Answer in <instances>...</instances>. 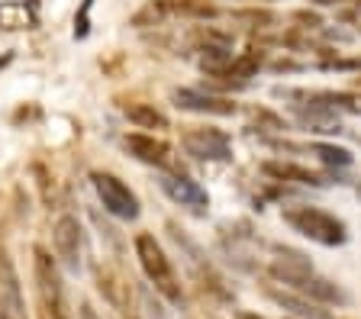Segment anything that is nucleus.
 Segmentation results:
<instances>
[{
  "instance_id": "f257e3e1",
  "label": "nucleus",
  "mask_w": 361,
  "mask_h": 319,
  "mask_svg": "<svg viewBox=\"0 0 361 319\" xmlns=\"http://www.w3.org/2000/svg\"><path fill=\"white\" fill-rule=\"evenodd\" d=\"M133 249H135V258H139V268H142V274L149 277L152 287L165 296L168 304L184 306L180 281H178V274H174V268H171V258H168L165 249L158 245V239L152 236V232H139L135 242H133Z\"/></svg>"
},
{
  "instance_id": "f8f14e48",
  "label": "nucleus",
  "mask_w": 361,
  "mask_h": 319,
  "mask_svg": "<svg viewBox=\"0 0 361 319\" xmlns=\"http://www.w3.org/2000/svg\"><path fill=\"white\" fill-rule=\"evenodd\" d=\"M262 171L268 177H278V181H293V184H310V187H326V184H336L332 175H319V171H310L303 165H290V161H264Z\"/></svg>"
},
{
  "instance_id": "6e6552de",
  "label": "nucleus",
  "mask_w": 361,
  "mask_h": 319,
  "mask_svg": "<svg viewBox=\"0 0 361 319\" xmlns=\"http://www.w3.org/2000/svg\"><path fill=\"white\" fill-rule=\"evenodd\" d=\"M174 106L188 110V113H203V116H233L239 106L229 97H216L210 91H194V87H178L171 94Z\"/></svg>"
},
{
  "instance_id": "a211bd4d",
  "label": "nucleus",
  "mask_w": 361,
  "mask_h": 319,
  "mask_svg": "<svg viewBox=\"0 0 361 319\" xmlns=\"http://www.w3.org/2000/svg\"><path fill=\"white\" fill-rule=\"evenodd\" d=\"M90 7H94V0H84L81 13L75 16V39H84L90 32Z\"/></svg>"
},
{
  "instance_id": "20e7f679",
  "label": "nucleus",
  "mask_w": 361,
  "mask_h": 319,
  "mask_svg": "<svg viewBox=\"0 0 361 319\" xmlns=\"http://www.w3.org/2000/svg\"><path fill=\"white\" fill-rule=\"evenodd\" d=\"M90 184H94L100 204H104V210L110 213V216L126 220V223L139 220L142 204H139V197L133 194V187H129L126 181H120V177L110 175V171H90Z\"/></svg>"
},
{
  "instance_id": "ddd939ff",
  "label": "nucleus",
  "mask_w": 361,
  "mask_h": 319,
  "mask_svg": "<svg viewBox=\"0 0 361 319\" xmlns=\"http://www.w3.org/2000/svg\"><path fill=\"white\" fill-rule=\"evenodd\" d=\"M123 116L139 130H168V116L161 110H155L152 104H126Z\"/></svg>"
},
{
  "instance_id": "4468645a",
  "label": "nucleus",
  "mask_w": 361,
  "mask_h": 319,
  "mask_svg": "<svg viewBox=\"0 0 361 319\" xmlns=\"http://www.w3.org/2000/svg\"><path fill=\"white\" fill-rule=\"evenodd\" d=\"M310 152L323 161V165H329V168H348V165H352V152H348V149H342V145L313 142V145H310Z\"/></svg>"
},
{
  "instance_id": "7ed1b4c3",
  "label": "nucleus",
  "mask_w": 361,
  "mask_h": 319,
  "mask_svg": "<svg viewBox=\"0 0 361 319\" xmlns=\"http://www.w3.org/2000/svg\"><path fill=\"white\" fill-rule=\"evenodd\" d=\"M32 274H36V287L42 296V306L49 310L52 319H71L68 316V300H65V284H61L59 258H52L42 245L32 249Z\"/></svg>"
},
{
  "instance_id": "f03ea898",
  "label": "nucleus",
  "mask_w": 361,
  "mask_h": 319,
  "mask_svg": "<svg viewBox=\"0 0 361 319\" xmlns=\"http://www.w3.org/2000/svg\"><path fill=\"white\" fill-rule=\"evenodd\" d=\"M284 223L307 236L310 242L326 245V249H338L348 242V226L338 216L319 210V206H284Z\"/></svg>"
},
{
  "instance_id": "0eeeda50",
  "label": "nucleus",
  "mask_w": 361,
  "mask_h": 319,
  "mask_svg": "<svg viewBox=\"0 0 361 319\" xmlns=\"http://www.w3.org/2000/svg\"><path fill=\"white\" fill-rule=\"evenodd\" d=\"M184 152L197 161H229L233 158V142L223 130H190L180 136Z\"/></svg>"
},
{
  "instance_id": "423d86ee",
  "label": "nucleus",
  "mask_w": 361,
  "mask_h": 319,
  "mask_svg": "<svg viewBox=\"0 0 361 319\" xmlns=\"http://www.w3.org/2000/svg\"><path fill=\"white\" fill-rule=\"evenodd\" d=\"M287 287H290L293 294H300V296H307L313 304H323V306H348L352 304V294H348L345 287H338V284L329 281V277H319L316 271L290 277Z\"/></svg>"
},
{
  "instance_id": "1a4fd4ad",
  "label": "nucleus",
  "mask_w": 361,
  "mask_h": 319,
  "mask_svg": "<svg viewBox=\"0 0 361 319\" xmlns=\"http://www.w3.org/2000/svg\"><path fill=\"white\" fill-rule=\"evenodd\" d=\"M158 187L165 190L178 206H188V210H194V213H207V206H210L207 190H203L197 181L184 177V175H165L161 181H158Z\"/></svg>"
},
{
  "instance_id": "f3484780",
  "label": "nucleus",
  "mask_w": 361,
  "mask_h": 319,
  "mask_svg": "<svg viewBox=\"0 0 361 319\" xmlns=\"http://www.w3.org/2000/svg\"><path fill=\"white\" fill-rule=\"evenodd\" d=\"M233 20L235 23H252V26H268L274 23V13L271 10H233Z\"/></svg>"
},
{
  "instance_id": "2eb2a0df",
  "label": "nucleus",
  "mask_w": 361,
  "mask_h": 319,
  "mask_svg": "<svg viewBox=\"0 0 361 319\" xmlns=\"http://www.w3.org/2000/svg\"><path fill=\"white\" fill-rule=\"evenodd\" d=\"M0 26L4 30H30V26H36V16L26 13V7L23 4H4L0 7Z\"/></svg>"
},
{
  "instance_id": "4be33fe9",
  "label": "nucleus",
  "mask_w": 361,
  "mask_h": 319,
  "mask_svg": "<svg viewBox=\"0 0 361 319\" xmlns=\"http://www.w3.org/2000/svg\"><path fill=\"white\" fill-rule=\"evenodd\" d=\"M239 319H264V316H258V313H239Z\"/></svg>"
},
{
  "instance_id": "9d476101",
  "label": "nucleus",
  "mask_w": 361,
  "mask_h": 319,
  "mask_svg": "<svg viewBox=\"0 0 361 319\" xmlns=\"http://www.w3.org/2000/svg\"><path fill=\"white\" fill-rule=\"evenodd\" d=\"M126 152L133 155L135 161L142 165H155V168H165L171 161V145L165 139H155V136H145V132H133V136L123 139Z\"/></svg>"
},
{
  "instance_id": "39448f33",
  "label": "nucleus",
  "mask_w": 361,
  "mask_h": 319,
  "mask_svg": "<svg viewBox=\"0 0 361 319\" xmlns=\"http://www.w3.org/2000/svg\"><path fill=\"white\" fill-rule=\"evenodd\" d=\"M52 245H55V258L68 274H81L84 268V229L78 223V216L65 213L59 216L52 226Z\"/></svg>"
},
{
  "instance_id": "6ab92c4d",
  "label": "nucleus",
  "mask_w": 361,
  "mask_h": 319,
  "mask_svg": "<svg viewBox=\"0 0 361 319\" xmlns=\"http://www.w3.org/2000/svg\"><path fill=\"white\" fill-rule=\"evenodd\" d=\"M78 313H81V319H100L97 313H94V306H90V304H81V310H78Z\"/></svg>"
},
{
  "instance_id": "dca6fc26",
  "label": "nucleus",
  "mask_w": 361,
  "mask_h": 319,
  "mask_svg": "<svg viewBox=\"0 0 361 319\" xmlns=\"http://www.w3.org/2000/svg\"><path fill=\"white\" fill-rule=\"evenodd\" d=\"M165 13H171V4L168 0H152L149 7H142L133 16V26H155V23H161Z\"/></svg>"
},
{
  "instance_id": "aec40b11",
  "label": "nucleus",
  "mask_w": 361,
  "mask_h": 319,
  "mask_svg": "<svg viewBox=\"0 0 361 319\" xmlns=\"http://www.w3.org/2000/svg\"><path fill=\"white\" fill-rule=\"evenodd\" d=\"M316 7H336V4H348V0H310Z\"/></svg>"
},
{
  "instance_id": "412c9836",
  "label": "nucleus",
  "mask_w": 361,
  "mask_h": 319,
  "mask_svg": "<svg viewBox=\"0 0 361 319\" xmlns=\"http://www.w3.org/2000/svg\"><path fill=\"white\" fill-rule=\"evenodd\" d=\"M10 61H13V52H7V55H4V58H0V68H7Z\"/></svg>"
},
{
  "instance_id": "9b49d317",
  "label": "nucleus",
  "mask_w": 361,
  "mask_h": 319,
  "mask_svg": "<svg viewBox=\"0 0 361 319\" xmlns=\"http://www.w3.org/2000/svg\"><path fill=\"white\" fill-rule=\"evenodd\" d=\"M268 300H271V304H278L281 310H287L290 316H297V319H336L323 304H313V300H307V296H300V294H293V290L268 287Z\"/></svg>"
}]
</instances>
